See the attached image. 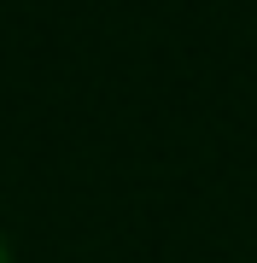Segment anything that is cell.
Returning a JSON list of instances; mask_svg holds the SVG:
<instances>
[{
    "label": "cell",
    "instance_id": "1",
    "mask_svg": "<svg viewBox=\"0 0 257 263\" xmlns=\"http://www.w3.org/2000/svg\"><path fill=\"white\" fill-rule=\"evenodd\" d=\"M0 263H12V246H6V234H0Z\"/></svg>",
    "mask_w": 257,
    "mask_h": 263
}]
</instances>
